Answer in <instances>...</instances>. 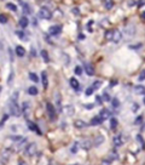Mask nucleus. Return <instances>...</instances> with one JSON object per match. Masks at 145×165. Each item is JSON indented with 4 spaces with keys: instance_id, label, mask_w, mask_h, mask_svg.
Instances as JSON below:
<instances>
[{
    "instance_id": "nucleus-1",
    "label": "nucleus",
    "mask_w": 145,
    "mask_h": 165,
    "mask_svg": "<svg viewBox=\"0 0 145 165\" xmlns=\"http://www.w3.org/2000/svg\"><path fill=\"white\" fill-rule=\"evenodd\" d=\"M9 108H10V112H11L12 115H16V117H20V115H21V109H20V107H18V104H17V101L10 100V102H9Z\"/></svg>"
},
{
    "instance_id": "nucleus-2",
    "label": "nucleus",
    "mask_w": 145,
    "mask_h": 165,
    "mask_svg": "<svg viewBox=\"0 0 145 165\" xmlns=\"http://www.w3.org/2000/svg\"><path fill=\"white\" fill-rule=\"evenodd\" d=\"M36 151H38V146H36V144H35V143H29L27 147H25L24 153H25V155H27V157L32 158V157H34V155H35Z\"/></svg>"
},
{
    "instance_id": "nucleus-3",
    "label": "nucleus",
    "mask_w": 145,
    "mask_h": 165,
    "mask_svg": "<svg viewBox=\"0 0 145 165\" xmlns=\"http://www.w3.org/2000/svg\"><path fill=\"white\" fill-rule=\"evenodd\" d=\"M46 111H47V114H48L50 119L53 122L56 119V107L52 103L47 102L46 103Z\"/></svg>"
},
{
    "instance_id": "nucleus-4",
    "label": "nucleus",
    "mask_w": 145,
    "mask_h": 165,
    "mask_svg": "<svg viewBox=\"0 0 145 165\" xmlns=\"http://www.w3.org/2000/svg\"><path fill=\"white\" fill-rule=\"evenodd\" d=\"M39 16L44 20H51L52 18V12L47 7H41L39 11Z\"/></svg>"
},
{
    "instance_id": "nucleus-5",
    "label": "nucleus",
    "mask_w": 145,
    "mask_h": 165,
    "mask_svg": "<svg viewBox=\"0 0 145 165\" xmlns=\"http://www.w3.org/2000/svg\"><path fill=\"white\" fill-rule=\"evenodd\" d=\"M61 32H62V27L61 26H51L48 28L50 35H58V34H61Z\"/></svg>"
},
{
    "instance_id": "nucleus-6",
    "label": "nucleus",
    "mask_w": 145,
    "mask_h": 165,
    "mask_svg": "<svg viewBox=\"0 0 145 165\" xmlns=\"http://www.w3.org/2000/svg\"><path fill=\"white\" fill-rule=\"evenodd\" d=\"M121 38H122V34H121V32H120V30H117V29H114V30H113V37H111V41H114L115 44H117L119 41L121 40Z\"/></svg>"
},
{
    "instance_id": "nucleus-7",
    "label": "nucleus",
    "mask_w": 145,
    "mask_h": 165,
    "mask_svg": "<svg viewBox=\"0 0 145 165\" xmlns=\"http://www.w3.org/2000/svg\"><path fill=\"white\" fill-rule=\"evenodd\" d=\"M83 69L87 73V75H93L94 74V68L91 63H83Z\"/></svg>"
},
{
    "instance_id": "nucleus-8",
    "label": "nucleus",
    "mask_w": 145,
    "mask_h": 165,
    "mask_svg": "<svg viewBox=\"0 0 145 165\" xmlns=\"http://www.w3.org/2000/svg\"><path fill=\"white\" fill-rule=\"evenodd\" d=\"M102 120H106L108 118H110V111L109 109H106V108H103L102 111H101V113H99V115H98Z\"/></svg>"
},
{
    "instance_id": "nucleus-9",
    "label": "nucleus",
    "mask_w": 145,
    "mask_h": 165,
    "mask_svg": "<svg viewBox=\"0 0 145 165\" xmlns=\"http://www.w3.org/2000/svg\"><path fill=\"white\" fill-rule=\"evenodd\" d=\"M27 124H28L29 130H32V131H34V132H36V134H39V135L41 134V131L39 130V127H38V125H36V124H34L33 122H30V120H28Z\"/></svg>"
},
{
    "instance_id": "nucleus-10",
    "label": "nucleus",
    "mask_w": 145,
    "mask_h": 165,
    "mask_svg": "<svg viewBox=\"0 0 145 165\" xmlns=\"http://www.w3.org/2000/svg\"><path fill=\"white\" fill-rule=\"evenodd\" d=\"M122 137L120 136V135H116V136H114V139H113V143L114 146L117 148V147H120V146H122Z\"/></svg>"
},
{
    "instance_id": "nucleus-11",
    "label": "nucleus",
    "mask_w": 145,
    "mask_h": 165,
    "mask_svg": "<svg viewBox=\"0 0 145 165\" xmlns=\"http://www.w3.org/2000/svg\"><path fill=\"white\" fill-rule=\"evenodd\" d=\"M10 154H11V152H10L9 149H4L2 154H1V160H2V163H4V164H5V163H7V160L10 159Z\"/></svg>"
},
{
    "instance_id": "nucleus-12",
    "label": "nucleus",
    "mask_w": 145,
    "mask_h": 165,
    "mask_svg": "<svg viewBox=\"0 0 145 165\" xmlns=\"http://www.w3.org/2000/svg\"><path fill=\"white\" fill-rule=\"evenodd\" d=\"M92 147H93V144H92V141H91V140H83L82 142H81V148L86 149V151L91 149Z\"/></svg>"
},
{
    "instance_id": "nucleus-13",
    "label": "nucleus",
    "mask_w": 145,
    "mask_h": 165,
    "mask_svg": "<svg viewBox=\"0 0 145 165\" xmlns=\"http://www.w3.org/2000/svg\"><path fill=\"white\" fill-rule=\"evenodd\" d=\"M15 52H16V55L18 56V57H23L24 55H25V50L22 47V46H16V49H15Z\"/></svg>"
},
{
    "instance_id": "nucleus-14",
    "label": "nucleus",
    "mask_w": 145,
    "mask_h": 165,
    "mask_svg": "<svg viewBox=\"0 0 145 165\" xmlns=\"http://www.w3.org/2000/svg\"><path fill=\"white\" fill-rule=\"evenodd\" d=\"M74 126H75V127H78V129H83V127H86V126H87V123H85L83 120L78 119V120H75V122H74Z\"/></svg>"
},
{
    "instance_id": "nucleus-15",
    "label": "nucleus",
    "mask_w": 145,
    "mask_h": 165,
    "mask_svg": "<svg viewBox=\"0 0 145 165\" xmlns=\"http://www.w3.org/2000/svg\"><path fill=\"white\" fill-rule=\"evenodd\" d=\"M41 79H42V85H44V89H47L48 86V80H47V73L44 70L41 73Z\"/></svg>"
},
{
    "instance_id": "nucleus-16",
    "label": "nucleus",
    "mask_w": 145,
    "mask_h": 165,
    "mask_svg": "<svg viewBox=\"0 0 145 165\" xmlns=\"http://www.w3.org/2000/svg\"><path fill=\"white\" fill-rule=\"evenodd\" d=\"M70 85H71V87H73L74 90H76V91H79V90H80L79 82H78L75 78H71V79H70Z\"/></svg>"
},
{
    "instance_id": "nucleus-17",
    "label": "nucleus",
    "mask_w": 145,
    "mask_h": 165,
    "mask_svg": "<svg viewBox=\"0 0 145 165\" xmlns=\"http://www.w3.org/2000/svg\"><path fill=\"white\" fill-rule=\"evenodd\" d=\"M74 112H75V109H74L73 106H67V107H64V113H65L67 115H73Z\"/></svg>"
},
{
    "instance_id": "nucleus-18",
    "label": "nucleus",
    "mask_w": 145,
    "mask_h": 165,
    "mask_svg": "<svg viewBox=\"0 0 145 165\" xmlns=\"http://www.w3.org/2000/svg\"><path fill=\"white\" fill-rule=\"evenodd\" d=\"M103 5L106 10H111L114 6V1L113 0H103Z\"/></svg>"
},
{
    "instance_id": "nucleus-19",
    "label": "nucleus",
    "mask_w": 145,
    "mask_h": 165,
    "mask_svg": "<svg viewBox=\"0 0 145 165\" xmlns=\"http://www.w3.org/2000/svg\"><path fill=\"white\" fill-rule=\"evenodd\" d=\"M28 24H29V20H28L25 16L21 17V20H20V26H21L22 28H27Z\"/></svg>"
},
{
    "instance_id": "nucleus-20",
    "label": "nucleus",
    "mask_w": 145,
    "mask_h": 165,
    "mask_svg": "<svg viewBox=\"0 0 145 165\" xmlns=\"http://www.w3.org/2000/svg\"><path fill=\"white\" fill-rule=\"evenodd\" d=\"M103 142H104V137L99 135V136H97V137L94 139V141L92 142V144H93V146H99V144H102Z\"/></svg>"
},
{
    "instance_id": "nucleus-21",
    "label": "nucleus",
    "mask_w": 145,
    "mask_h": 165,
    "mask_svg": "<svg viewBox=\"0 0 145 165\" xmlns=\"http://www.w3.org/2000/svg\"><path fill=\"white\" fill-rule=\"evenodd\" d=\"M28 94L32 95V96H35V95H38V89H36L35 86H30V87L28 89Z\"/></svg>"
},
{
    "instance_id": "nucleus-22",
    "label": "nucleus",
    "mask_w": 145,
    "mask_h": 165,
    "mask_svg": "<svg viewBox=\"0 0 145 165\" xmlns=\"http://www.w3.org/2000/svg\"><path fill=\"white\" fill-rule=\"evenodd\" d=\"M41 56H42V60L45 61V63H48V62H50V57H48V54H47V51H46V50H42Z\"/></svg>"
},
{
    "instance_id": "nucleus-23",
    "label": "nucleus",
    "mask_w": 145,
    "mask_h": 165,
    "mask_svg": "<svg viewBox=\"0 0 145 165\" xmlns=\"http://www.w3.org/2000/svg\"><path fill=\"white\" fill-rule=\"evenodd\" d=\"M23 12H24V15H30L32 14V10H30L28 4H23Z\"/></svg>"
},
{
    "instance_id": "nucleus-24",
    "label": "nucleus",
    "mask_w": 145,
    "mask_h": 165,
    "mask_svg": "<svg viewBox=\"0 0 145 165\" xmlns=\"http://www.w3.org/2000/svg\"><path fill=\"white\" fill-rule=\"evenodd\" d=\"M6 7L9 9V10H11V11H17V5H15V4H12V2H7L6 4Z\"/></svg>"
},
{
    "instance_id": "nucleus-25",
    "label": "nucleus",
    "mask_w": 145,
    "mask_h": 165,
    "mask_svg": "<svg viewBox=\"0 0 145 165\" xmlns=\"http://www.w3.org/2000/svg\"><path fill=\"white\" fill-rule=\"evenodd\" d=\"M134 91L138 94V95H144V86L142 85H139V86H135V89H134Z\"/></svg>"
},
{
    "instance_id": "nucleus-26",
    "label": "nucleus",
    "mask_w": 145,
    "mask_h": 165,
    "mask_svg": "<svg viewBox=\"0 0 145 165\" xmlns=\"http://www.w3.org/2000/svg\"><path fill=\"white\" fill-rule=\"evenodd\" d=\"M110 127H111L113 130H115V129L117 127V120H116V118H111V119H110Z\"/></svg>"
},
{
    "instance_id": "nucleus-27",
    "label": "nucleus",
    "mask_w": 145,
    "mask_h": 165,
    "mask_svg": "<svg viewBox=\"0 0 145 165\" xmlns=\"http://www.w3.org/2000/svg\"><path fill=\"white\" fill-rule=\"evenodd\" d=\"M102 122H103V120H102V119H101V118L97 115V117H94V118L92 119L91 124H92V125H99V124L102 123Z\"/></svg>"
},
{
    "instance_id": "nucleus-28",
    "label": "nucleus",
    "mask_w": 145,
    "mask_h": 165,
    "mask_svg": "<svg viewBox=\"0 0 145 165\" xmlns=\"http://www.w3.org/2000/svg\"><path fill=\"white\" fill-rule=\"evenodd\" d=\"M101 85H102V82H99V80H97V82H94L92 85H91V87L93 89V91H96L97 89H99V87H101Z\"/></svg>"
},
{
    "instance_id": "nucleus-29",
    "label": "nucleus",
    "mask_w": 145,
    "mask_h": 165,
    "mask_svg": "<svg viewBox=\"0 0 145 165\" xmlns=\"http://www.w3.org/2000/svg\"><path fill=\"white\" fill-rule=\"evenodd\" d=\"M29 78H30L32 82H39V78H38V75H36L35 73H29Z\"/></svg>"
},
{
    "instance_id": "nucleus-30",
    "label": "nucleus",
    "mask_w": 145,
    "mask_h": 165,
    "mask_svg": "<svg viewBox=\"0 0 145 165\" xmlns=\"http://www.w3.org/2000/svg\"><path fill=\"white\" fill-rule=\"evenodd\" d=\"M16 35H17L20 39H22V40H27V38H25L24 33H23V32H21V30H16Z\"/></svg>"
},
{
    "instance_id": "nucleus-31",
    "label": "nucleus",
    "mask_w": 145,
    "mask_h": 165,
    "mask_svg": "<svg viewBox=\"0 0 145 165\" xmlns=\"http://www.w3.org/2000/svg\"><path fill=\"white\" fill-rule=\"evenodd\" d=\"M56 97H57V107H58V111L61 112V111H62V106H61V95L57 94Z\"/></svg>"
},
{
    "instance_id": "nucleus-32",
    "label": "nucleus",
    "mask_w": 145,
    "mask_h": 165,
    "mask_svg": "<svg viewBox=\"0 0 145 165\" xmlns=\"http://www.w3.org/2000/svg\"><path fill=\"white\" fill-rule=\"evenodd\" d=\"M111 37H113V30H108L105 33V39L106 40H111Z\"/></svg>"
},
{
    "instance_id": "nucleus-33",
    "label": "nucleus",
    "mask_w": 145,
    "mask_h": 165,
    "mask_svg": "<svg viewBox=\"0 0 145 165\" xmlns=\"http://www.w3.org/2000/svg\"><path fill=\"white\" fill-rule=\"evenodd\" d=\"M7 22V17L5 16V15H2V14H0V23H2V24H5Z\"/></svg>"
},
{
    "instance_id": "nucleus-34",
    "label": "nucleus",
    "mask_w": 145,
    "mask_h": 165,
    "mask_svg": "<svg viewBox=\"0 0 145 165\" xmlns=\"http://www.w3.org/2000/svg\"><path fill=\"white\" fill-rule=\"evenodd\" d=\"M113 107L114 108H119V106H120V102H119V100L117 99H113Z\"/></svg>"
},
{
    "instance_id": "nucleus-35",
    "label": "nucleus",
    "mask_w": 145,
    "mask_h": 165,
    "mask_svg": "<svg viewBox=\"0 0 145 165\" xmlns=\"http://www.w3.org/2000/svg\"><path fill=\"white\" fill-rule=\"evenodd\" d=\"M81 73H82V68H81L80 66H76V67H75V74L80 75Z\"/></svg>"
},
{
    "instance_id": "nucleus-36",
    "label": "nucleus",
    "mask_w": 145,
    "mask_h": 165,
    "mask_svg": "<svg viewBox=\"0 0 145 165\" xmlns=\"http://www.w3.org/2000/svg\"><path fill=\"white\" fill-rule=\"evenodd\" d=\"M78 146H79V142H75V143L73 144V147H71V153H76V152H78Z\"/></svg>"
},
{
    "instance_id": "nucleus-37",
    "label": "nucleus",
    "mask_w": 145,
    "mask_h": 165,
    "mask_svg": "<svg viewBox=\"0 0 145 165\" xmlns=\"http://www.w3.org/2000/svg\"><path fill=\"white\" fill-rule=\"evenodd\" d=\"M92 94H93V89H92V87L90 86V87H88V89L86 90V96H91Z\"/></svg>"
},
{
    "instance_id": "nucleus-38",
    "label": "nucleus",
    "mask_w": 145,
    "mask_h": 165,
    "mask_svg": "<svg viewBox=\"0 0 145 165\" xmlns=\"http://www.w3.org/2000/svg\"><path fill=\"white\" fill-rule=\"evenodd\" d=\"M103 100L105 101V102H109V101H110V96H109L106 92H104L103 94Z\"/></svg>"
},
{
    "instance_id": "nucleus-39",
    "label": "nucleus",
    "mask_w": 145,
    "mask_h": 165,
    "mask_svg": "<svg viewBox=\"0 0 145 165\" xmlns=\"http://www.w3.org/2000/svg\"><path fill=\"white\" fill-rule=\"evenodd\" d=\"M137 137H138V141H139L140 144H142V148H144V140H143V137H142L140 135H138Z\"/></svg>"
},
{
    "instance_id": "nucleus-40",
    "label": "nucleus",
    "mask_w": 145,
    "mask_h": 165,
    "mask_svg": "<svg viewBox=\"0 0 145 165\" xmlns=\"http://www.w3.org/2000/svg\"><path fill=\"white\" fill-rule=\"evenodd\" d=\"M71 12H73V14H75V16H79V15H80L79 9H76V7H75V9H73V10H71Z\"/></svg>"
},
{
    "instance_id": "nucleus-41",
    "label": "nucleus",
    "mask_w": 145,
    "mask_h": 165,
    "mask_svg": "<svg viewBox=\"0 0 145 165\" xmlns=\"http://www.w3.org/2000/svg\"><path fill=\"white\" fill-rule=\"evenodd\" d=\"M144 77H145V74H144V70H143L142 74L139 75V82H144Z\"/></svg>"
},
{
    "instance_id": "nucleus-42",
    "label": "nucleus",
    "mask_w": 145,
    "mask_h": 165,
    "mask_svg": "<svg viewBox=\"0 0 145 165\" xmlns=\"http://www.w3.org/2000/svg\"><path fill=\"white\" fill-rule=\"evenodd\" d=\"M83 107L87 108V109H92V108H93V104H85Z\"/></svg>"
},
{
    "instance_id": "nucleus-43",
    "label": "nucleus",
    "mask_w": 145,
    "mask_h": 165,
    "mask_svg": "<svg viewBox=\"0 0 145 165\" xmlns=\"http://www.w3.org/2000/svg\"><path fill=\"white\" fill-rule=\"evenodd\" d=\"M143 6H144V0H140L138 2V7H143Z\"/></svg>"
},
{
    "instance_id": "nucleus-44",
    "label": "nucleus",
    "mask_w": 145,
    "mask_h": 165,
    "mask_svg": "<svg viewBox=\"0 0 145 165\" xmlns=\"http://www.w3.org/2000/svg\"><path fill=\"white\" fill-rule=\"evenodd\" d=\"M137 111H138V104L134 103V104H133V112H137Z\"/></svg>"
},
{
    "instance_id": "nucleus-45",
    "label": "nucleus",
    "mask_w": 145,
    "mask_h": 165,
    "mask_svg": "<svg viewBox=\"0 0 145 165\" xmlns=\"http://www.w3.org/2000/svg\"><path fill=\"white\" fill-rule=\"evenodd\" d=\"M12 78H13V73L11 72V74H10V78H9V84H11V82H12Z\"/></svg>"
},
{
    "instance_id": "nucleus-46",
    "label": "nucleus",
    "mask_w": 145,
    "mask_h": 165,
    "mask_svg": "<svg viewBox=\"0 0 145 165\" xmlns=\"http://www.w3.org/2000/svg\"><path fill=\"white\" fill-rule=\"evenodd\" d=\"M96 99H97V102H98V103H102V97H101V96H97Z\"/></svg>"
},
{
    "instance_id": "nucleus-47",
    "label": "nucleus",
    "mask_w": 145,
    "mask_h": 165,
    "mask_svg": "<svg viewBox=\"0 0 145 165\" xmlns=\"http://www.w3.org/2000/svg\"><path fill=\"white\" fill-rule=\"evenodd\" d=\"M140 122H143V117H138V119H137V123H140Z\"/></svg>"
},
{
    "instance_id": "nucleus-48",
    "label": "nucleus",
    "mask_w": 145,
    "mask_h": 165,
    "mask_svg": "<svg viewBox=\"0 0 145 165\" xmlns=\"http://www.w3.org/2000/svg\"><path fill=\"white\" fill-rule=\"evenodd\" d=\"M18 165H27V163L23 162V160H20V162H18Z\"/></svg>"
},
{
    "instance_id": "nucleus-49",
    "label": "nucleus",
    "mask_w": 145,
    "mask_h": 165,
    "mask_svg": "<svg viewBox=\"0 0 145 165\" xmlns=\"http://www.w3.org/2000/svg\"><path fill=\"white\" fill-rule=\"evenodd\" d=\"M32 56H36V51H34V49H32Z\"/></svg>"
},
{
    "instance_id": "nucleus-50",
    "label": "nucleus",
    "mask_w": 145,
    "mask_h": 165,
    "mask_svg": "<svg viewBox=\"0 0 145 165\" xmlns=\"http://www.w3.org/2000/svg\"><path fill=\"white\" fill-rule=\"evenodd\" d=\"M79 39H81V40H82V39H85V35L80 34V35H79Z\"/></svg>"
},
{
    "instance_id": "nucleus-51",
    "label": "nucleus",
    "mask_w": 145,
    "mask_h": 165,
    "mask_svg": "<svg viewBox=\"0 0 145 165\" xmlns=\"http://www.w3.org/2000/svg\"><path fill=\"white\" fill-rule=\"evenodd\" d=\"M134 4H135L134 1H129V6H134Z\"/></svg>"
},
{
    "instance_id": "nucleus-52",
    "label": "nucleus",
    "mask_w": 145,
    "mask_h": 165,
    "mask_svg": "<svg viewBox=\"0 0 145 165\" xmlns=\"http://www.w3.org/2000/svg\"><path fill=\"white\" fill-rule=\"evenodd\" d=\"M113 85H116V82H110V86H113Z\"/></svg>"
},
{
    "instance_id": "nucleus-53",
    "label": "nucleus",
    "mask_w": 145,
    "mask_h": 165,
    "mask_svg": "<svg viewBox=\"0 0 145 165\" xmlns=\"http://www.w3.org/2000/svg\"><path fill=\"white\" fill-rule=\"evenodd\" d=\"M33 24H34V26H36V24H38V22H36V20L33 21Z\"/></svg>"
},
{
    "instance_id": "nucleus-54",
    "label": "nucleus",
    "mask_w": 145,
    "mask_h": 165,
    "mask_svg": "<svg viewBox=\"0 0 145 165\" xmlns=\"http://www.w3.org/2000/svg\"><path fill=\"white\" fill-rule=\"evenodd\" d=\"M142 18H143V20L145 18V12H143V14H142Z\"/></svg>"
},
{
    "instance_id": "nucleus-55",
    "label": "nucleus",
    "mask_w": 145,
    "mask_h": 165,
    "mask_svg": "<svg viewBox=\"0 0 145 165\" xmlns=\"http://www.w3.org/2000/svg\"><path fill=\"white\" fill-rule=\"evenodd\" d=\"M102 165H109V164H108L106 162H104V163H102Z\"/></svg>"
},
{
    "instance_id": "nucleus-56",
    "label": "nucleus",
    "mask_w": 145,
    "mask_h": 165,
    "mask_svg": "<svg viewBox=\"0 0 145 165\" xmlns=\"http://www.w3.org/2000/svg\"><path fill=\"white\" fill-rule=\"evenodd\" d=\"M70 165H81V164H79V163H75V164H70Z\"/></svg>"
},
{
    "instance_id": "nucleus-57",
    "label": "nucleus",
    "mask_w": 145,
    "mask_h": 165,
    "mask_svg": "<svg viewBox=\"0 0 145 165\" xmlns=\"http://www.w3.org/2000/svg\"><path fill=\"white\" fill-rule=\"evenodd\" d=\"M51 165H53V164H51Z\"/></svg>"
}]
</instances>
